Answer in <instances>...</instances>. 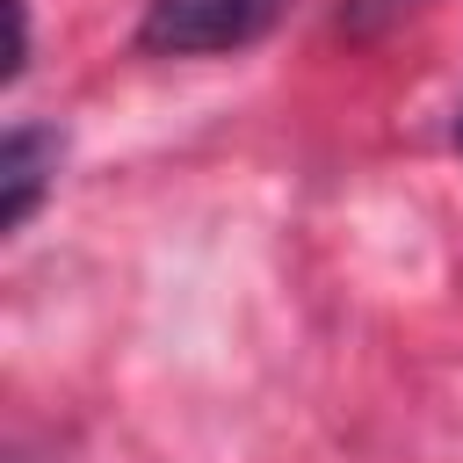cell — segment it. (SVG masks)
Instances as JSON below:
<instances>
[{
    "label": "cell",
    "instance_id": "6da1fadb",
    "mask_svg": "<svg viewBox=\"0 0 463 463\" xmlns=\"http://www.w3.org/2000/svg\"><path fill=\"white\" fill-rule=\"evenodd\" d=\"M289 0H145L130 43L145 58H224V51H253Z\"/></svg>",
    "mask_w": 463,
    "mask_h": 463
},
{
    "label": "cell",
    "instance_id": "7a4b0ae2",
    "mask_svg": "<svg viewBox=\"0 0 463 463\" xmlns=\"http://www.w3.org/2000/svg\"><path fill=\"white\" fill-rule=\"evenodd\" d=\"M58 152H65V137L51 123H7V137H0V232H22L43 210V195L58 181Z\"/></svg>",
    "mask_w": 463,
    "mask_h": 463
},
{
    "label": "cell",
    "instance_id": "3957f363",
    "mask_svg": "<svg viewBox=\"0 0 463 463\" xmlns=\"http://www.w3.org/2000/svg\"><path fill=\"white\" fill-rule=\"evenodd\" d=\"M420 0H340V29L347 36H383L391 22H405Z\"/></svg>",
    "mask_w": 463,
    "mask_h": 463
},
{
    "label": "cell",
    "instance_id": "277c9868",
    "mask_svg": "<svg viewBox=\"0 0 463 463\" xmlns=\"http://www.w3.org/2000/svg\"><path fill=\"white\" fill-rule=\"evenodd\" d=\"M456 152H463V109H456Z\"/></svg>",
    "mask_w": 463,
    "mask_h": 463
}]
</instances>
